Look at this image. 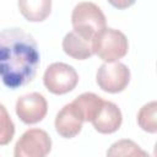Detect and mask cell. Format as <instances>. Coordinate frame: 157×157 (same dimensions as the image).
<instances>
[{
	"label": "cell",
	"instance_id": "obj_1",
	"mask_svg": "<svg viewBox=\"0 0 157 157\" xmlns=\"http://www.w3.org/2000/svg\"><path fill=\"white\" fill-rule=\"evenodd\" d=\"M39 65L37 42L22 28H6L0 32V78L16 90L29 83Z\"/></svg>",
	"mask_w": 157,
	"mask_h": 157
},
{
	"label": "cell",
	"instance_id": "obj_2",
	"mask_svg": "<svg viewBox=\"0 0 157 157\" xmlns=\"http://www.w3.org/2000/svg\"><path fill=\"white\" fill-rule=\"evenodd\" d=\"M71 22L74 31L86 39L94 40V38L105 28V16L102 10L93 2H78L71 13Z\"/></svg>",
	"mask_w": 157,
	"mask_h": 157
},
{
	"label": "cell",
	"instance_id": "obj_3",
	"mask_svg": "<svg viewBox=\"0 0 157 157\" xmlns=\"http://www.w3.org/2000/svg\"><path fill=\"white\" fill-rule=\"evenodd\" d=\"M93 49L94 54L104 63H113L126 55L129 43L123 32L105 27L94 38Z\"/></svg>",
	"mask_w": 157,
	"mask_h": 157
},
{
	"label": "cell",
	"instance_id": "obj_4",
	"mask_svg": "<svg viewBox=\"0 0 157 157\" xmlns=\"http://www.w3.org/2000/svg\"><path fill=\"white\" fill-rule=\"evenodd\" d=\"M43 82L49 92L54 94H65L76 87L78 75L72 66L65 63H53L45 69Z\"/></svg>",
	"mask_w": 157,
	"mask_h": 157
},
{
	"label": "cell",
	"instance_id": "obj_5",
	"mask_svg": "<svg viewBox=\"0 0 157 157\" xmlns=\"http://www.w3.org/2000/svg\"><path fill=\"white\" fill-rule=\"evenodd\" d=\"M96 81L104 92L119 93L130 82V70L125 64L119 61L104 63L97 70Z\"/></svg>",
	"mask_w": 157,
	"mask_h": 157
},
{
	"label": "cell",
	"instance_id": "obj_6",
	"mask_svg": "<svg viewBox=\"0 0 157 157\" xmlns=\"http://www.w3.org/2000/svg\"><path fill=\"white\" fill-rule=\"evenodd\" d=\"M52 150V139L42 129H28L15 145V157H44Z\"/></svg>",
	"mask_w": 157,
	"mask_h": 157
},
{
	"label": "cell",
	"instance_id": "obj_7",
	"mask_svg": "<svg viewBox=\"0 0 157 157\" xmlns=\"http://www.w3.org/2000/svg\"><path fill=\"white\" fill-rule=\"evenodd\" d=\"M48 112V103L43 94L31 92L21 96L16 102V114L25 124H36L44 119Z\"/></svg>",
	"mask_w": 157,
	"mask_h": 157
},
{
	"label": "cell",
	"instance_id": "obj_8",
	"mask_svg": "<svg viewBox=\"0 0 157 157\" xmlns=\"http://www.w3.org/2000/svg\"><path fill=\"white\" fill-rule=\"evenodd\" d=\"M123 121V115L119 107L110 102L103 101L99 110L91 120L93 128L101 134H113L115 132Z\"/></svg>",
	"mask_w": 157,
	"mask_h": 157
},
{
	"label": "cell",
	"instance_id": "obj_9",
	"mask_svg": "<svg viewBox=\"0 0 157 157\" xmlns=\"http://www.w3.org/2000/svg\"><path fill=\"white\" fill-rule=\"evenodd\" d=\"M55 130L56 132L65 139H72L80 134L82 129L83 120L76 113L71 103L64 105L61 110L56 114L55 118Z\"/></svg>",
	"mask_w": 157,
	"mask_h": 157
},
{
	"label": "cell",
	"instance_id": "obj_10",
	"mask_svg": "<svg viewBox=\"0 0 157 157\" xmlns=\"http://www.w3.org/2000/svg\"><path fill=\"white\" fill-rule=\"evenodd\" d=\"M93 42L94 40L86 39L77 32L71 31L63 39V49L69 56L76 60H85L94 54Z\"/></svg>",
	"mask_w": 157,
	"mask_h": 157
},
{
	"label": "cell",
	"instance_id": "obj_11",
	"mask_svg": "<svg viewBox=\"0 0 157 157\" xmlns=\"http://www.w3.org/2000/svg\"><path fill=\"white\" fill-rule=\"evenodd\" d=\"M103 101L104 99L102 97H99L92 92H85V93L80 94L78 97H76L71 102V105L74 107L76 113L81 117V119L85 123V121H91L94 118V115L99 110Z\"/></svg>",
	"mask_w": 157,
	"mask_h": 157
},
{
	"label": "cell",
	"instance_id": "obj_12",
	"mask_svg": "<svg viewBox=\"0 0 157 157\" xmlns=\"http://www.w3.org/2000/svg\"><path fill=\"white\" fill-rule=\"evenodd\" d=\"M22 16L31 22L44 21L52 11V0H18Z\"/></svg>",
	"mask_w": 157,
	"mask_h": 157
},
{
	"label": "cell",
	"instance_id": "obj_13",
	"mask_svg": "<svg viewBox=\"0 0 157 157\" xmlns=\"http://www.w3.org/2000/svg\"><path fill=\"white\" fill-rule=\"evenodd\" d=\"M157 103L152 101L145 104L137 113V124L139 126L150 134H155L157 131Z\"/></svg>",
	"mask_w": 157,
	"mask_h": 157
},
{
	"label": "cell",
	"instance_id": "obj_14",
	"mask_svg": "<svg viewBox=\"0 0 157 157\" xmlns=\"http://www.w3.org/2000/svg\"><path fill=\"white\" fill-rule=\"evenodd\" d=\"M107 156H147V153L131 140H119L110 146Z\"/></svg>",
	"mask_w": 157,
	"mask_h": 157
},
{
	"label": "cell",
	"instance_id": "obj_15",
	"mask_svg": "<svg viewBox=\"0 0 157 157\" xmlns=\"http://www.w3.org/2000/svg\"><path fill=\"white\" fill-rule=\"evenodd\" d=\"M15 135V125L4 104L0 103V146L7 145Z\"/></svg>",
	"mask_w": 157,
	"mask_h": 157
},
{
	"label": "cell",
	"instance_id": "obj_16",
	"mask_svg": "<svg viewBox=\"0 0 157 157\" xmlns=\"http://www.w3.org/2000/svg\"><path fill=\"white\" fill-rule=\"evenodd\" d=\"M135 1L136 0H108V2L118 10H125L130 6H132L135 4Z\"/></svg>",
	"mask_w": 157,
	"mask_h": 157
}]
</instances>
